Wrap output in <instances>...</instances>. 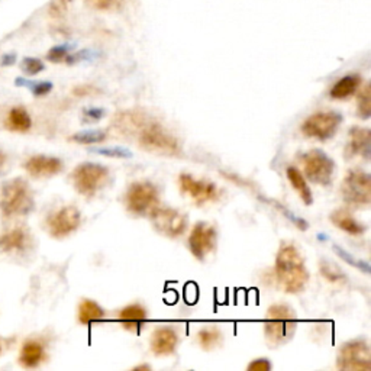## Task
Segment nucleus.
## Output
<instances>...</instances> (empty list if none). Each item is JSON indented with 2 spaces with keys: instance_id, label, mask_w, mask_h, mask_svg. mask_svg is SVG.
Listing matches in <instances>:
<instances>
[{
  "instance_id": "f257e3e1",
  "label": "nucleus",
  "mask_w": 371,
  "mask_h": 371,
  "mask_svg": "<svg viewBox=\"0 0 371 371\" xmlns=\"http://www.w3.org/2000/svg\"><path fill=\"white\" fill-rule=\"evenodd\" d=\"M117 130L137 139V144L144 150L161 155H177L180 152L179 139L151 117L139 110H126L115 119Z\"/></svg>"
},
{
  "instance_id": "f03ea898",
  "label": "nucleus",
  "mask_w": 371,
  "mask_h": 371,
  "mask_svg": "<svg viewBox=\"0 0 371 371\" xmlns=\"http://www.w3.org/2000/svg\"><path fill=\"white\" fill-rule=\"evenodd\" d=\"M276 279L286 293L302 292L309 280L303 257L293 244H283L276 257Z\"/></svg>"
},
{
  "instance_id": "7ed1b4c3",
  "label": "nucleus",
  "mask_w": 371,
  "mask_h": 371,
  "mask_svg": "<svg viewBox=\"0 0 371 371\" xmlns=\"http://www.w3.org/2000/svg\"><path fill=\"white\" fill-rule=\"evenodd\" d=\"M297 328V318L293 308L284 303H277L267 309L264 322V335L271 347L288 344L294 337Z\"/></svg>"
},
{
  "instance_id": "20e7f679",
  "label": "nucleus",
  "mask_w": 371,
  "mask_h": 371,
  "mask_svg": "<svg viewBox=\"0 0 371 371\" xmlns=\"http://www.w3.org/2000/svg\"><path fill=\"white\" fill-rule=\"evenodd\" d=\"M32 209V192L25 180L13 179L2 186V189H0V210L5 217L26 215Z\"/></svg>"
},
{
  "instance_id": "39448f33",
  "label": "nucleus",
  "mask_w": 371,
  "mask_h": 371,
  "mask_svg": "<svg viewBox=\"0 0 371 371\" xmlns=\"http://www.w3.org/2000/svg\"><path fill=\"white\" fill-rule=\"evenodd\" d=\"M342 201L347 206L359 209L371 203V177L361 168L350 170L341 186Z\"/></svg>"
},
{
  "instance_id": "423d86ee",
  "label": "nucleus",
  "mask_w": 371,
  "mask_h": 371,
  "mask_svg": "<svg viewBox=\"0 0 371 371\" xmlns=\"http://www.w3.org/2000/svg\"><path fill=\"white\" fill-rule=\"evenodd\" d=\"M126 209L138 217H150L160 206L159 189L150 181H135L125 194Z\"/></svg>"
},
{
  "instance_id": "0eeeda50",
  "label": "nucleus",
  "mask_w": 371,
  "mask_h": 371,
  "mask_svg": "<svg viewBox=\"0 0 371 371\" xmlns=\"http://www.w3.org/2000/svg\"><path fill=\"white\" fill-rule=\"evenodd\" d=\"M303 176L315 184L330 186L335 174V161L322 150H310L301 155Z\"/></svg>"
},
{
  "instance_id": "6e6552de",
  "label": "nucleus",
  "mask_w": 371,
  "mask_h": 371,
  "mask_svg": "<svg viewBox=\"0 0 371 371\" xmlns=\"http://www.w3.org/2000/svg\"><path fill=\"white\" fill-rule=\"evenodd\" d=\"M337 367L342 371H365L371 368V351L363 338L351 339L341 345Z\"/></svg>"
},
{
  "instance_id": "1a4fd4ad",
  "label": "nucleus",
  "mask_w": 371,
  "mask_h": 371,
  "mask_svg": "<svg viewBox=\"0 0 371 371\" xmlns=\"http://www.w3.org/2000/svg\"><path fill=\"white\" fill-rule=\"evenodd\" d=\"M108 177L109 170L105 166L96 163L80 164L71 176L76 190L86 197H93L103 188Z\"/></svg>"
},
{
  "instance_id": "9d476101",
  "label": "nucleus",
  "mask_w": 371,
  "mask_h": 371,
  "mask_svg": "<svg viewBox=\"0 0 371 371\" xmlns=\"http://www.w3.org/2000/svg\"><path fill=\"white\" fill-rule=\"evenodd\" d=\"M341 123L342 115L339 112H318L302 123L301 130L306 137L325 142L335 137Z\"/></svg>"
},
{
  "instance_id": "9b49d317",
  "label": "nucleus",
  "mask_w": 371,
  "mask_h": 371,
  "mask_svg": "<svg viewBox=\"0 0 371 371\" xmlns=\"http://www.w3.org/2000/svg\"><path fill=\"white\" fill-rule=\"evenodd\" d=\"M154 230L168 238H179L188 230V217L177 209L159 206L151 215Z\"/></svg>"
},
{
  "instance_id": "f8f14e48",
  "label": "nucleus",
  "mask_w": 371,
  "mask_h": 371,
  "mask_svg": "<svg viewBox=\"0 0 371 371\" xmlns=\"http://www.w3.org/2000/svg\"><path fill=\"white\" fill-rule=\"evenodd\" d=\"M218 244V232L215 226L208 222H197L189 235V250L199 261H203L206 257L215 251Z\"/></svg>"
},
{
  "instance_id": "ddd939ff",
  "label": "nucleus",
  "mask_w": 371,
  "mask_h": 371,
  "mask_svg": "<svg viewBox=\"0 0 371 371\" xmlns=\"http://www.w3.org/2000/svg\"><path fill=\"white\" fill-rule=\"evenodd\" d=\"M179 186L181 193L190 196L193 202L199 206L209 202H215L221 196L218 186L215 183L206 180H196L193 176L186 173L180 174Z\"/></svg>"
},
{
  "instance_id": "4468645a",
  "label": "nucleus",
  "mask_w": 371,
  "mask_h": 371,
  "mask_svg": "<svg viewBox=\"0 0 371 371\" xmlns=\"http://www.w3.org/2000/svg\"><path fill=\"white\" fill-rule=\"evenodd\" d=\"M81 223V215L77 208L66 206L48 218V232L51 237L61 239L73 234Z\"/></svg>"
},
{
  "instance_id": "2eb2a0df",
  "label": "nucleus",
  "mask_w": 371,
  "mask_h": 371,
  "mask_svg": "<svg viewBox=\"0 0 371 371\" xmlns=\"http://www.w3.org/2000/svg\"><path fill=\"white\" fill-rule=\"evenodd\" d=\"M179 344V334L171 326H159L151 337V351L157 357H168L174 354Z\"/></svg>"
},
{
  "instance_id": "dca6fc26",
  "label": "nucleus",
  "mask_w": 371,
  "mask_h": 371,
  "mask_svg": "<svg viewBox=\"0 0 371 371\" xmlns=\"http://www.w3.org/2000/svg\"><path fill=\"white\" fill-rule=\"evenodd\" d=\"M345 159L363 157L364 160H370L371 157V132L367 128L352 126L350 131V141L345 147Z\"/></svg>"
},
{
  "instance_id": "f3484780",
  "label": "nucleus",
  "mask_w": 371,
  "mask_h": 371,
  "mask_svg": "<svg viewBox=\"0 0 371 371\" xmlns=\"http://www.w3.org/2000/svg\"><path fill=\"white\" fill-rule=\"evenodd\" d=\"M25 168L32 177H51L60 173L63 163L55 157L35 155L25 163Z\"/></svg>"
},
{
  "instance_id": "a211bd4d",
  "label": "nucleus",
  "mask_w": 371,
  "mask_h": 371,
  "mask_svg": "<svg viewBox=\"0 0 371 371\" xmlns=\"http://www.w3.org/2000/svg\"><path fill=\"white\" fill-rule=\"evenodd\" d=\"M118 321L126 331L139 332L141 328L144 326V323L147 321V310L144 306H141L138 303L125 306L119 312Z\"/></svg>"
},
{
  "instance_id": "6ab92c4d",
  "label": "nucleus",
  "mask_w": 371,
  "mask_h": 371,
  "mask_svg": "<svg viewBox=\"0 0 371 371\" xmlns=\"http://www.w3.org/2000/svg\"><path fill=\"white\" fill-rule=\"evenodd\" d=\"M330 221L338 230L344 231L350 235H363L367 231V226L357 221L347 209H337L331 213Z\"/></svg>"
},
{
  "instance_id": "aec40b11",
  "label": "nucleus",
  "mask_w": 371,
  "mask_h": 371,
  "mask_svg": "<svg viewBox=\"0 0 371 371\" xmlns=\"http://www.w3.org/2000/svg\"><path fill=\"white\" fill-rule=\"evenodd\" d=\"M30 245V235L23 228H15L0 237V252H21Z\"/></svg>"
},
{
  "instance_id": "412c9836",
  "label": "nucleus",
  "mask_w": 371,
  "mask_h": 371,
  "mask_svg": "<svg viewBox=\"0 0 371 371\" xmlns=\"http://www.w3.org/2000/svg\"><path fill=\"white\" fill-rule=\"evenodd\" d=\"M361 84H363V79L359 74L344 76L332 86L331 97L337 99V101H344V99H348L359 92Z\"/></svg>"
},
{
  "instance_id": "4be33fe9",
  "label": "nucleus",
  "mask_w": 371,
  "mask_h": 371,
  "mask_svg": "<svg viewBox=\"0 0 371 371\" xmlns=\"http://www.w3.org/2000/svg\"><path fill=\"white\" fill-rule=\"evenodd\" d=\"M46 359V351L42 347L41 342L38 341H26L22 345L21 355H19V363L25 368H35L38 367Z\"/></svg>"
},
{
  "instance_id": "5701e85b",
  "label": "nucleus",
  "mask_w": 371,
  "mask_h": 371,
  "mask_svg": "<svg viewBox=\"0 0 371 371\" xmlns=\"http://www.w3.org/2000/svg\"><path fill=\"white\" fill-rule=\"evenodd\" d=\"M286 176H288L290 184L293 186V189L297 192L299 197L302 199V202L305 205L310 206L313 203V194H312L310 188L308 186L306 177L302 174V171L296 167H288Z\"/></svg>"
},
{
  "instance_id": "b1692460",
  "label": "nucleus",
  "mask_w": 371,
  "mask_h": 371,
  "mask_svg": "<svg viewBox=\"0 0 371 371\" xmlns=\"http://www.w3.org/2000/svg\"><path fill=\"white\" fill-rule=\"evenodd\" d=\"M79 322L83 325H89L93 322L103 321L106 318L105 309L92 299H83L79 305Z\"/></svg>"
},
{
  "instance_id": "393cba45",
  "label": "nucleus",
  "mask_w": 371,
  "mask_h": 371,
  "mask_svg": "<svg viewBox=\"0 0 371 371\" xmlns=\"http://www.w3.org/2000/svg\"><path fill=\"white\" fill-rule=\"evenodd\" d=\"M8 126H9V130L17 131V132L30 131L31 126H32L30 113H28L23 108H13L9 112Z\"/></svg>"
},
{
  "instance_id": "a878e982",
  "label": "nucleus",
  "mask_w": 371,
  "mask_h": 371,
  "mask_svg": "<svg viewBox=\"0 0 371 371\" xmlns=\"http://www.w3.org/2000/svg\"><path fill=\"white\" fill-rule=\"evenodd\" d=\"M223 341V334L215 326H208L199 331L197 342L205 351H212L218 348Z\"/></svg>"
},
{
  "instance_id": "bb28decb",
  "label": "nucleus",
  "mask_w": 371,
  "mask_h": 371,
  "mask_svg": "<svg viewBox=\"0 0 371 371\" xmlns=\"http://www.w3.org/2000/svg\"><path fill=\"white\" fill-rule=\"evenodd\" d=\"M108 134L102 130H86L74 134L70 139L77 142V144H84V146H92V144H99V142H103L106 139Z\"/></svg>"
},
{
  "instance_id": "cd10ccee",
  "label": "nucleus",
  "mask_w": 371,
  "mask_h": 371,
  "mask_svg": "<svg viewBox=\"0 0 371 371\" xmlns=\"http://www.w3.org/2000/svg\"><path fill=\"white\" fill-rule=\"evenodd\" d=\"M357 115L359 118L367 121L371 117V89L370 84H365L360 90L359 99H357Z\"/></svg>"
},
{
  "instance_id": "c85d7f7f",
  "label": "nucleus",
  "mask_w": 371,
  "mask_h": 371,
  "mask_svg": "<svg viewBox=\"0 0 371 371\" xmlns=\"http://www.w3.org/2000/svg\"><path fill=\"white\" fill-rule=\"evenodd\" d=\"M319 270H321L322 276L332 283H341V281L347 280L344 271H342L337 264H334L330 260H322L319 264Z\"/></svg>"
},
{
  "instance_id": "c756f323",
  "label": "nucleus",
  "mask_w": 371,
  "mask_h": 371,
  "mask_svg": "<svg viewBox=\"0 0 371 371\" xmlns=\"http://www.w3.org/2000/svg\"><path fill=\"white\" fill-rule=\"evenodd\" d=\"M332 250L335 251V254L339 257L341 260H344L347 264H350L351 267H355V268H359L361 270L363 273L365 274H370V264L367 261H363V260H359V259H355V257L352 254H350L348 251H345L344 248H341L339 245H334Z\"/></svg>"
},
{
  "instance_id": "7c9ffc66",
  "label": "nucleus",
  "mask_w": 371,
  "mask_h": 371,
  "mask_svg": "<svg viewBox=\"0 0 371 371\" xmlns=\"http://www.w3.org/2000/svg\"><path fill=\"white\" fill-rule=\"evenodd\" d=\"M94 154L109 157V159H131L132 152L125 147H93L90 150Z\"/></svg>"
},
{
  "instance_id": "2f4dec72",
  "label": "nucleus",
  "mask_w": 371,
  "mask_h": 371,
  "mask_svg": "<svg viewBox=\"0 0 371 371\" xmlns=\"http://www.w3.org/2000/svg\"><path fill=\"white\" fill-rule=\"evenodd\" d=\"M17 86H25L35 96H46L52 90V83L50 81H28L23 79L17 80Z\"/></svg>"
},
{
  "instance_id": "473e14b6",
  "label": "nucleus",
  "mask_w": 371,
  "mask_h": 371,
  "mask_svg": "<svg viewBox=\"0 0 371 371\" xmlns=\"http://www.w3.org/2000/svg\"><path fill=\"white\" fill-rule=\"evenodd\" d=\"M270 203H273V205L277 208V210H280V212L283 213V215L286 217V218H288V219L297 228V230H301L302 232H305V231L309 230V223H308L303 218H299L297 215H294V213H293L292 210H289L288 208H284L281 203H277V202H274V201H271Z\"/></svg>"
},
{
  "instance_id": "72a5a7b5",
  "label": "nucleus",
  "mask_w": 371,
  "mask_h": 371,
  "mask_svg": "<svg viewBox=\"0 0 371 371\" xmlns=\"http://www.w3.org/2000/svg\"><path fill=\"white\" fill-rule=\"evenodd\" d=\"M22 70L25 71L26 74L35 76V74L41 73L42 70H44V63L37 60V59H25L22 61Z\"/></svg>"
},
{
  "instance_id": "f704fd0d",
  "label": "nucleus",
  "mask_w": 371,
  "mask_h": 371,
  "mask_svg": "<svg viewBox=\"0 0 371 371\" xmlns=\"http://www.w3.org/2000/svg\"><path fill=\"white\" fill-rule=\"evenodd\" d=\"M101 55L99 52L96 51H90V50H84L81 52H77L74 55H70L67 57V63L68 64H76V63H80V61H92L94 59H97V57Z\"/></svg>"
},
{
  "instance_id": "c9c22d12",
  "label": "nucleus",
  "mask_w": 371,
  "mask_h": 371,
  "mask_svg": "<svg viewBox=\"0 0 371 371\" xmlns=\"http://www.w3.org/2000/svg\"><path fill=\"white\" fill-rule=\"evenodd\" d=\"M70 50H71V46H68V44L54 47V48L48 52V60H50V61H54V63L63 61V60H66L67 57H68Z\"/></svg>"
},
{
  "instance_id": "e433bc0d",
  "label": "nucleus",
  "mask_w": 371,
  "mask_h": 371,
  "mask_svg": "<svg viewBox=\"0 0 371 371\" xmlns=\"http://www.w3.org/2000/svg\"><path fill=\"white\" fill-rule=\"evenodd\" d=\"M105 115H106V110L102 108H88L83 110L84 122H89V123L101 121Z\"/></svg>"
},
{
  "instance_id": "4c0bfd02",
  "label": "nucleus",
  "mask_w": 371,
  "mask_h": 371,
  "mask_svg": "<svg viewBox=\"0 0 371 371\" xmlns=\"http://www.w3.org/2000/svg\"><path fill=\"white\" fill-rule=\"evenodd\" d=\"M88 2L96 9L109 10V9L118 8L122 3V0H88Z\"/></svg>"
},
{
  "instance_id": "58836bf2",
  "label": "nucleus",
  "mask_w": 371,
  "mask_h": 371,
  "mask_svg": "<svg viewBox=\"0 0 371 371\" xmlns=\"http://www.w3.org/2000/svg\"><path fill=\"white\" fill-rule=\"evenodd\" d=\"M271 367L273 365H271L268 359H257L248 364L247 370L248 371H270Z\"/></svg>"
},
{
  "instance_id": "ea45409f",
  "label": "nucleus",
  "mask_w": 371,
  "mask_h": 371,
  "mask_svg": "<svg viewBox=\"0 0 371 371\" xmlns=\"http://www.w3.org/2000/svg\"><path fill=\"white\" fill-rule=\"evenodd\" d=\"M94 92H97L93 86H80V88L74 89V94L76 96H89V94H94Z\"/></svg>"
},
{
  "instance_id": "a19ab883",
  "label": "nucleus",
  "mask_w": 371,
  "mask_h": 371,
  "mask_svg": "<svg viewBox=\"0 0 371 371\" xmlns=\"http://www.w3.org/2000/svg\"><path fill=\"white\" fill-rule=\"evenodd\" d=\"M6 161H8V159H6V155L2 152V151H0V176H2L3 174V171H5V167H6Z\"/></svg>"
},
{
  "instance_id": "79ce46f5",
  "label": "nucleus",
  "mask_w": 371,
  "mask_h": 371,
  "mask_svg": "<svg viewBox=\"0 0 371 371\" xmlns=\"http://www.w3.org/2000/svg\"><path fill=\"white\" fill-rule=\"evenodd\" d=\"M134 370L137 371V370H151V365H148V364H142V365H137V367H134Z\"/></svg>"
}]
</instances>
